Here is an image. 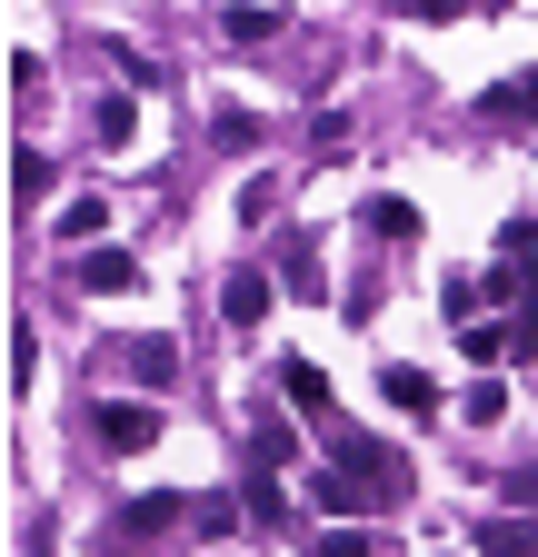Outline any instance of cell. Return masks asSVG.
<instances>
[{
	"instance_id": "obj_24",
	"label": "cell",
	"mask_w": 538,
	"mask_h": 557,
	"mask_svg": "<svg viewBox=\"0 0 538 557\" xmlns=\"http://www.w3.org/2000/svg\"><path fill=\"white\" fill-rule=\"evenodd\" d=\"M518 100H528V110H538V70H528V81H518Z\"/></svg>"
},
{
	"instance_id": "obj_6",
	"label": "cell",
	"mask_w": 538,
	"mask_h": 557,
	"mask_svg": "<svg viewBox=\"0 0 538 557\" xmlns=\"http://www.w3.org/2000/svg\"><path fill=\"white\" fill-rule=\"evenodd\" d=\"M180 518H189V498H130V508H120L130 537H160V528H180Z\"/></svg>"
},
{
	"instance_id": "obj_14",
	"label": "cell",
	"mask_w": 538,
	"mask_h": 557,
	"mask_svg": "<svg viewBox=\"0 0 538 557\" xmlns=\"http://www.w3.org/2000/svg\"><path fill=\"white\" fill-rule=\"evenodd\" d=\"M240 518H249V498H189V528L199 537H230Z\"/></svg>"
},
{
	"instance_id": "obj_16",
	"label": "cell",
	"mask_w": 538,
	"mask_h": 557,
	"mask_svg": "<svg viewBox=\"0 0 538 557\" xmlns=\"http://www.w3.org/2000/svg\"><path fill=\"white\" fill-rule=\"evenodd\" d=\"M130 369H140V388H170V379H180V359H170L160 338H140V348H130Z\"/></svg>"
},
{
	"instance_id": "obj_20",
	"label": "cell",
	"mask_w": 538,
	"mask_h": 557,
	"mask_svg": "<svg viewBox=\"0 0 538 557\" xmlns=\"http://www.w3.org/2000/svg\"><path fill=\"white\" fill-rule=\"evenodd\" d=\"M220 150H259V120L249 110H220Z\"/></svg>"
},
{
	"instance_id": "obj_11",
	"label": "cell",
	"mask_w": 538,
	"mask_h": 557,
	"mask_svg": "<svg viewBox=\"0 0 538 557\" xmlns=\"http://www.w3.org/2000/svg\"><path fill=\"white\" fill-rule=\"evenodd\" d=\"M309 498H319V518H350V508H359V468H329V478H309Z\"/></svg>"
},
{
	"instance_id": "obj_15",
	"label": "cell",
	"mask_w": 538,
	"mask_h": 557,
	"mask_svg": "<svg viewBox=\"0 0 538 557\" xmlns=\"http://www.w3.org/2000/svg\"><path fill=\"white\" fill-rule=\"evenodd\" d=\"M369 230L379 239H419V209L409 199H369Z\"/></svg>"
},
{
	"instance_id": "obj_7",
	"label": "cell",
	"mask_w": 538,
	"mask_h": 557,
	"mask_svg": "<svg viewBox=\"0 0 538 557\" xmlns=\"http://www.w3.org/2000/svg\"><path fill=\"white\" fill-rule=\"evenodd\" d=\"M30 388H40V329L11 319V398H30Z\"/></svg>"
},
{
	"instance_id": "obj_17",
	"label": "cell",
	"mask_w": 538,
	"mask_h": 557,
	"mask_svg": "<svg viewBox=\"0 0 538 557\" xmlns=\"http://www.w3.org/2000/svg\"><path fill=\"white\" fill-rule=\"evenodd\" d=\"M100 139L130 150V139H140V100H100Z\"/></svg>"
},
{
	"instance_id": "obj_10",
	"label": "cell",
	"mask_w": 538,
	"mask_h": 557,
	"mask_svg": "<svg viewBox=\"0 0 538 557\" xmlns=\"http://www.w3.org/2000/svg\"><path fill=\"white\" fill-rule=\"evenodd\" d=\"M379 388H389V408H409V418H429V408H439V388H429V369H389Z\"/></svg>"
},
{
	"instance_id": "obj_18",
	"label": "cell",
	"mask_w": 538,
	"mask_h": 557,
	"mask_svg": "<svg viewBox=\"0 0 538 557\" xmlns=\"http://www.w3.org/2000/svg\"><path fill=\"white\" fill-rule=\"evenodd\" d=\"M458 359H509V329H479V319H468L458 329Z\"/></svg>"
},
{
	"instance_id": "obj_1",
	"label": "cell",
	"mask_w": 538,
	"mask_h": 557,
	"mask_svg": "<svg viewBox=\"0 0 538 557\" xmlns=\"http://www.w3.org/2000/svg\"><path fill=\"white\" fill-rule=\"evenodd\" d=\"M100 448H110V458L160 448V408H150V398H110V408H100Z\"/></svg>"
},
{
	"instance_id": "obj_3",
	"label": "cell",
	"mask_w": 538,
	"mask_h": 557,
	"mask_svg": "<svg viewBox=\"0 0 538 557\" xmlns=\"http://www.w3.org/2000/svg\"><path fill=\"white\" fill-rule=\"evenodd\" d=\"M220 319H230V329H259V319H269V278H259V269H230V278H220Z\"/></svg>"
},
{
	"instance_id": "obj_4",
	"label": "cell",
	"mask_w": 538,
	"mask_h": 557,
	"mask_svg": "<svg viewBox=\"0 0 538 557\" xmlns=\"http://www.w3.org/2000/svg\"><path fill=\"white\" fill-rule=\"evenodd\" d=\"M50 230H60V249H90V239L110 230V199H71V209H60Z\"/></svg>"
},
{
	"instance_id": "obj_8",
	"label": "cell",
	"mask_w": 538,
	"mask_h": 557,
	"mask_svg": "<svg viewBox=\"0 0 538 557\" xmlns=\"http://www.w3.org/2000/svg\"><path fill=\"white\" fill-rule=\"evenodd\" d=\"M479 557H538V528H518V518H479Z\"/></svg>"
},
{
	"instance_id": "obj_19",
	"label": "cell",
	"mask_w": 538,
	"mask_h": 557,
	"mask_svg": "<svg viewBox=\"0 0 538 557\" xmlns=\"http://www.w3.org/2000/svg\"><path fill=\"white\" fill-rule=\"evenodd\" d=\"M249 518H259V528H280V518H290V498H280L269 478H249Z\"/></svg>"
},
{
	"instance_id": "obj_5",
	"label": "cell",
	"mask_w": 538,
	"mask_h": 557,
	"mask_svg": "<svg viewBox=\"0 0 538 557\" xmlns=\"http://www.w3.org/2000/svg\"><path fill=\"white\" fill-rule=\"evenodd\" d=\"M280 388H290V408H299V418H329V379H319L309 359H280Z\"/></svg>"
},
{
	"instance_id": "obj_13",
	"label": "cell",
	"mask_w": 538,
	"mask_h": 557,
	"mask_svg": "<svg viewBox=\"0 0 538 557\" xmlns=\"http://www.w3.org/2000/svg\"><path fill=\"white\" fill-rule=\"evenodd\" d=\"M458 418H468V429H499V418H509V379H479L458 398Z\"/></svg>"
},
{
	"instance_id": "obj_22",
	"label": "cell",
	"mask_w": 538,
	"mask_h": 557,
	"mask_svg": "<svg viewBox=\"0 0 538 557\" xmlns=\"http://www.w3.org/2000/svg\"><path fill=\"white\" fill-rule=\"evenodd\" d=\"M518 508H538V458H528V468H518Z\"/></svg>"
},
{
	"instance_id": "obj_23",
	"label": "cell",
	"mask_w": 538,
	"mask_h": 557,
	"mask_svg": "<svg viewBox=\"0 0 538 557\" xmlns=\"http://www.w3.org/2000/svg\"><path fill=\"white\" fill-rule=\"evenodd\" d=\"M409 11H419V21H449V11H458V0H409Z\"/></svg>"
},
{
	"instance_id": "obj_12",
	"label": "cell",
	"mask_w": 538,
	"mask_h": 557,
	"mask_svg": "<svg viewBox=\"0 0 538 557\" xmlns=\"http://www.w3.org/2000/svg\"><path fill=\"white\" fill-rule=\"evenodd\" d=\"M11 199H21V209L50 199V150H21V160H11Z\"/></svg>"
},
{
	"instance_id": "obj_21",
	"label": "cell",
	"mask_w": 538,
	"mask_h": 557,
	"mask_svg": "<svg viewBox=\"0 0 538 557\" xmlns=\"http://www.w3.org/2000/svg\"><path fill=\"white\" fill-rule=\"evenodd\" d=\"M319 557H369V537H359V528H329V537H319Z\"/></svg>"
},
{
	"instance_id": "obj_9",
	"label": "cell",
	"mask_w": 538,
	"mask_h": 557,
	"mask_svg": "<svg viewBox=\"0 0 538 557\" xmlns=\"http://www.w3.org/2000/svg\"><path fill=\"white\" fill-rule=\"evenodd\" d=\"M220 30L259 50V40H280V11H259V0H230V11H220Z\"/></svg>"
},
{
	"instance_id": "obj_2",
	"label": "cell",
	"mask_w": 538,
	"mask_h": 557,
	"mask_svg": "<svg viewBox=\"0 0 538 557\" xmlns=\"http://www.w3.org/2000/svg\"><path fill=\"white\" fill-rule=\"evenodd\" d=\"M81 289H100V299H130V289H140V259H130V249H81Z\"/></svg>"
}]
</instances>
